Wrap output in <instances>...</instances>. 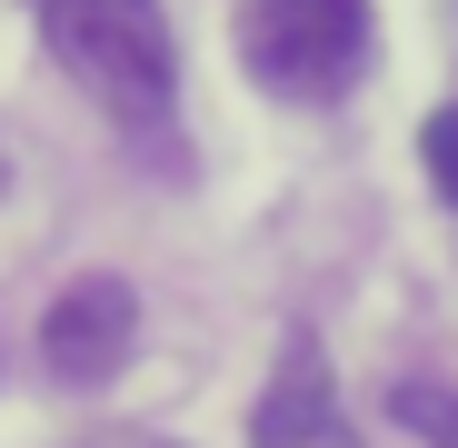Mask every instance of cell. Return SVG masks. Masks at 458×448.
Here are the masks:
<instances>
[{
    "label": "cell",
    "instance_id": "obj_6",
    "mask_svg": "<svg viewBox=\"0 0 458 448\" xmlns=\"http://www.w3.org/2000/svg\"><path fill=\"white\" fill-rule=\"evenodd\" d=\"M419 160H428V190L458 209V100H448V110H428V130H419Z\"/></svg>",
    "mask_w": 458,
    "mask_h": 448
},
{
    "label": "cell",
    "instance_id": "obj_3",
    "mask_svg": "<svg viewBox=\"0 0 458 448\" xmlns=\"http://www.w3.org/2000/svg\"><path fill=\"white\" fill-rule=\"evenodd\" d=\"M140 349V289L120 269H81L50 309H40V368L60 389H110Z\"/></svg>",
    "mask_w": 458,
    "mask_h": 448
},
{
    "label": "cell",
    "instance_id": "obj_4",
    "mask_svg": "<svg viewBox=\"0 0 458 448\" xmlns=\"http://www.w3.org/2000/svg\"><path fill=\"white\" fill-rule=\"evenodd\" d=\"M250 448H359L349 409H339V379H329V359L319 339H289L279 368H269V389L250 399Z\"/></svg>",
    "mask_w": 458,
    "mask_h": 448
},
{
    "label": "cell",
    "instance_id": "obj_2",
    "mask_svg": "<svg viewBox=\"0 0 458 448\" xmlns=\"http://www.w3.org/2000/svg\"><path fill=\"white\" fill-rule=\"evenodd\" d=\"M240 70L279 100H339L369 70V0H240Z\"/></svg>",
    "mask_w": 458,
    "mask_h": 448
},
{
    "label": "cell",
    "instance_id": "obj_1",
    "mask_svg": "<svg viewBox=\"0 0 458 448\" xmlns=\"http://www.w3.org/2000/svg\"><path fill=\"white\" fill-rule=\"evenodd\" d=\"M50 60L81 80L130 139H160L180 110V40L160 0H30Z\"/></svg>",
    "mask_w": 458,
    "mask_h": 448
},
{
    "label": "cell",
    "instance_id": "obj_8",
    "mask_svg": "<svg viewBox=\"0 0 458 448\" xmlns=\"http://www.w3.org/2000/svg\"><path fill=\"white\" fill-rule=\"evenodd\" d=\"M0 199H11V149H0Z\"/></svg>",
    "mask_w": 458,
    "mask_h": 448
},
{
    "label": "cell",
    "instance_id": "obj_7",
    "mask_svg": "<svg viewBox=\"0 0 458 448\" xmlns=\"http://www.w3.org/2000/svg\"><path fill=\"white\" fill-rule=\"evenodd\" d=\"M90 448H170V438H140V428H110V438H90Z\"/></svg>",
    "mask_w": 458,
    "mask_h": 448
},
{
    "label": "cell",
    "instance_id": "obj_5",
    "mask_svg": "<svg viewBox=\"0 0 458 448\" xmlns=\"http://www.w3.org/2000/svg\"><path fill=\"white\" fill-rule=\"evenodd\" d=\"M389 418H399L419 448H458V389H448V379H399V389H389Z\"/></svg>",
    "mask_w": 458,
    "mask_h": 448
}]
</instances>
